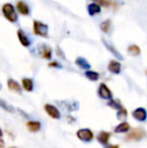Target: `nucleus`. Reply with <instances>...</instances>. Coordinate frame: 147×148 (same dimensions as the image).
Masks as SVG:
<instances>
[{
	"instance_id": "nucleus-1",
	"label": "nucleus",
	"mask_w": 147,
	"mask_h": 148,
	"mask_svg": "<svg viewBox=\"0 0 147 148\" xmlns=\"http://www.w3.org/2000/svg\"><path fill=\"white\" fill-rule=\"evenodd\" d=\"M2 14L11 23H15L18 20V14L15 7L11 3H5L2 6Z\"/></svg>"
},
{
	"instance_id": "nucleus-2",
	"label": "nucleus",
	"mask_w": 147,
	"mask_h": 148,
	"mask_svg": "<svg viewBox=\"0 0 147 148\" xmlns=\"http://www.w3.org/2000/svg\"><path fill=\"white\" fill-rule=\"evenodd\" d=\"M32 27H34V33L37 36L44 37V38L49 37V26H47V24L43 23L39 20H34Z\"/></svg>"
},
{
	"instance_id": "nucleus-3",
	"label": "nucleus",
	"mask_w": 147,
	"mask_h": 148,
	"mask_svg": "<svg viewBox=\"0 0 147 148\" xmlns=\"http://www.w3.org/2000/svg\"><path fill=\"white\" fill-rule=\"evenodd\" d=\"M146 136V132L143 128H135L126 136V140L128 141H138L143 139Z\"/></svg>"
},
{
	"instance_id": "nucleus-4",
	"label": "nucleus",
	"mask_w": 147,
	"mask_h": 148,
	"mask_svg": "<svg viewBox=\"0 0 147 148\" xmlns=\"http://www.w3.org/2000/svg\"><path fill=\"white\" fill-rule=\"evenodd\" d=\"M36 51H37V55L42 58V59H45V60L51 59L53 51H51V47H49L47 45H44V43L38 45L36 47Z\"/></svg>"
},
{
	"instance_id": "nucleus-5",
	"label": "nucleus",
	"mask_w": 147,
	"mask_h": 148,
	"mask_svg": "<svg viewBox=\"0 0 147 148\" xmlns=\"http://www.w3.org/2000/svg\"><path fill=\"white\" fill-rule=\"evenodd\" d=\"M77 137L84 142H90L94 138V134L90 129H80L77 132Z\"/></svg>"
},
{
	"instance_id": "nucleus-6",
	"label": "nucleus",
	"mask_w": 147,
	"mask_h": 148,
	"mask_svg": "<svg viewBox=\"0 0 147 148\" xmlns=\"http://www.w3.org/2000/svg\"><path fill=\"white\" fill-rule=\"evenodd\" d=\"M98 95H99V97L104 100H110L113 98V94H112L111 90L109 89L108 86H107L106 84H104V83L100 84V86H99Z\"/></svg>"
},
{
	"instance_id": "nucleus-7",
	"label": "nucleus",
	"mask_w": 147,
	"mask_h": 148,
	"mask_svg": "<svg viewBox=\"0 0 147 148\" xmlns=\"http://www.w3.org/2000/svg\"><path fill=\"white\" fill-rule=\"evenodd\" d=\"M17 37L19 42L21 43V45H23L24 47H29L31 45V39L30 37L26 34V32L23 29H18L17 30Z\"/></svg>"
},
{
	"instance_id": "nucleus-8",
	"label": "nucleus",
	"mask_w": 147,
	"mask_h": 148,
	"mask_svg": "<svg viewBox=\"0 0 147 148\" xmlns=\"http://www.w3.org/2000/svg\"><path fill=\"white\" fill-rule=\"evenodd\" d=\"M44 110L47 113V115L53 119H59L61 118V113H59V109L55 106L51 105V104H45Z\"/></svg>"
},
{
	"instance_id": "nucleus-9",
	"label": "nucleus",
	"mask_w": 147,
	"mask_h": 148,
	"mask_svg": "<svg viewBox=\"0 0 147 148\" xmlns=\"http://www.w3.org/2000/svg\"><path fill=\"white\" fill-rule=\"evenodd\" d=\"M16 10L19 12L21 15L24 16H28L30 14V8L28 6V4L26 2L22 1V0H19L16 3Z\"/></svg>"
},
{
	"instance_id": "nucleus-10",
	"label": "nucleus",
	"mask_w": 147,
	"mask_h": 148,
	"mask_svg": "<svg viewBox=\"0 0 147 148\" xmlns=\"http://www.w3.org/2000/svg\"><path fill=\"white\" fill-rule=\"evenodd\" d=\"M132 116L135 120L139 122H144L147 118V112L144 108H137L132 112Z\"/></svg>"
},
{
	"instance_id": "nucleus-11",
	"label": "nucleus",
	"mask_w": 147,
	"mask_h": 148,
	"mask_svg": "<svg viewBox=\"0 0 147 148\" xmlns=\"http://www.w3.org/2000/svg\"><path fill=\"white\" fill-rule=\"evenodd\" d=\"M121 69H122V66L118 60H110V62H109V64H108V70L110 73L118 75L121 73Z\"/></svg>"
},
{
	"instance_id": "nucleus-12",
	"label": "nucleus",
	"mask_w": 147,
	"mask_h": 148,
	"mask_svg": "<svg viewBox=\"0 0 147 148\" xmlns=\"http://www.w3.org/2000/svg\"><path fill=\"white\" fill-rule=\"evenodd\" d=\"M7 87L10 91L15 92V93L21 94V92H22V88L19 85V83L16 82V81L13 80V79H8L7 80Z\"/></svg>"
},
{
	"instance_id": "nucleus-13",
	"label": "nucleus",
	"mask_w": 147,
	"mask_h": 148,
	"mask_svg": "<svg viewBox=\"0 0 147 148\" xmlns=\"http://www.w3.org/2000/svg\"><path fill=\"white\" fill-rule=\"evenodd\" d=\"M88 13L91 16H95L97 14L101 13V6L96 2H92L88 5Z\"/></svg>"
},
{
	"instance_id": "nucleus-14",
	"label": "nucleus",
	"mask_w": 147,
	"mask_h": 148,
	"mask_svg": "<svg viewBox=\"0 0 147 148\" xmlns=\"http://www.w3.org/2000/svg\"><path fill=\"white\" fill-rule=\"evenodd\" d=\"M75 62H76L77 66H78L80 69H82V70H90L91 69V64H89L88 60L82 57L77 58L76 60H75Z\"/></svg>"
},
{
	"instance_id": "nucleus-15",
	"label": "nucleus",
	"mask_w": 147,
	"mask_h": 148,
	"mask_svg": "<svg viewBox=\"0 0 147 148\" xmlns=\"http://www.w3.org/2000/svg\"><path fill=\"white\" fill-rule=\"evenodd\" d=\"M110 136L111 135L109 132H106V131H101V132L98 134V136H97V139H98V141L102 145H107L109 142V139H110Z\"/></svg>"
},
{
	"instance_id": "nucleus-16",
	"label": "nucleus",
	"mask_w": 147,
	"mask_h": 148,
	"mask_svg": "<svg viewBox=\"0 0 147 148\" xmlns=\"http://www.w3.org/2000/svg\"><path fill=\"white\" fill-rule=\"evenodd\" d=\"M26 127H27V129L30 131V132L36 133L40 130L41 124L38 122V121H28V122L26 123Z\"/></svg>"
},
{
	"instance_id": "nucleus-17",
	"label": "nucleus",
	"mask_w": 147,
	"mask_h": 148,
	"mask_svg": "<svg viewBox=\"0 0 147 148\" xmlns=\"http://www.w3.org/2000/svg\"><path fill=\"white\" fill-rule=\"evenodd\" d=\"M22 88L26 92H32L34 91V81L29 78L22 79Z\"/></svg>"
},
{
	"instance_id": "nucleus-18",
	"label": "nucleus",
	"mask_w": 147,
	"mask_h": 148,
	"mask_svg": "<svg viewBox=\"0 0 147 148\" xmlns=\"http://www.w3.org/2000/svg\"><path fill=\"white\" fill-rule=\"evenodd\" d=\"M85 77H86L88 80L92 81V82H96V81H98L99 78H100V75H99V73L95 72V71L87 70L86 73H85Z\"/></svg>"
},
{
	"instance_id": "nucleus-19",
	"label": "nucleus",
	"mask_w": 147,
	"mask_h": 148,
	"mask_svg": "<svg viewBox=\"0 0 147 148\" xmlns=\"http://www.w3.org/2000/svg\"><path fill=\"white\" fill-rule=\"evenodd\" d=\"M103 43H104V45L107 47V49H108L110 53H113V56H115L117 59H119V60H123V58H122V56H121V53H119V51H117V49H115V47H113V45H109V43H107V41L105 40V39H103Z\"/></svg>"
},
{
	"instance_id": "nucleus-20",
	"label": "nucleus",
	"mask_w": 147,
	"mask_h": 148,
	"mask_svg": "<svg viewBox=\"0 0 147 148\" xmlns=\"http://www.w3.org/2000/svg\"><path fill=\"white\" fill-rule=\"evenodd\" d=\"M130 130V125L127 122H122L120 123L118 126H116L115 132L116 133H126Z\"/></svg>"
},
{
	"instance_id": "nucleus-21",
	"label": "nucleus",
	"mask_w": 147,
	"mask_h": 148,
	"mask_svg": "<svg viewBox=\"0 0 147 148\" xmlns=\"http://www.w3.org/2000/svg\"><path fill=\"white\" fill-rule=\"evenodd\" d=\"M96 3H98L99 5L102 7H115L116 5V2L115 1H112V0H94Z\"/></svg>"
},
{
	"instance_id": "nucleus-22",
	"label": "nucleus",
	"mask_w": 147,
	"mask_h": 148,
	"mask_svg": "<svg viewBox=\"0 0 147 148\" xmlns=\"http://www.w3.org/2000/svg\"><path fill=\"white\" fill-rule=\"evenodd\" d=\"M128 53L131 56H133V57H138V56L141 53V49H140V47H138V45H132L128 47Z\"/></svg>"
},
{
	"instance_id": "nucleus-23",
	"label": "nucleus",
	"mask_w": 147,
	"mask_h": 148,
	"mask_svg": "<svg viewBox=\"0 0 147 148\" xmlns=\"http://www.w3.org/2000/svg\"><path fill=\"white\" fill-rule=\"evenodd\" d=\"M0 108H2L5 111L9 112V113H14L15 112V109H14L12 106H10L9 104H7V102H5L4 100L0 99Z\"/></svg>"
},
{
	"instance_id": "nucleus-24",
	"label": "nucleus",
	"mask_w": 147,
	"mask_h": 148,
	"mask_svg": "<svg viewBox=\"0 0 147 148\" xmlns=\"http://www.w3.org/2000/svg\"><path fill=\"white\" fill-rule=\"evenodd\" d=\"M100 28L103 32L108 33L111 29V19H106L100 24Z\"/></svg>"
},
{
	"instance_id": "nucleus-25",
	"label": "nucleus",
	"mask_w": 147,
	"mask_h": 148,
	"mask_svg": "<svg viewBox=\"0 0 147 148\" xmlns=\"http://www.w3.org/2000/svg\"><path fill=\"white\" fill-rule=\"evenodd\" d=\"M107 105H108L109 107L115 109V110H119L120 108L122 107V104L119 102V100H113V99L109 100V102H108V104H107Z\"/></svg>"
},
{
	"instance_id": "nucleus-26",
	"label": "nucleus",
	"mask_w": 147,
	"mask_h": 148,
	"mask_svg": "<svg viewBox=\"0 0 147 148\" xmlns=\"http://www.w3.org/2000/svg\"><path fill=\"white\" fill-rule=\"evenodd\" d=\"M126 117H127V110L122 106L119 110H117V118L119 120H124Z\"/></svg>"
},
{
	"instance_id": "nucleus-27",
	"label": "nucleus",
	"mask_w": 147,
	"mask_h": 148,
	"mask_svg": "<svg viewBox=\"0 0 147 148\" xmlns=\"http://www.w3.org/2000/svg\"><path fill=\"white\" fill-rule=\"evenodd\" d=\"M49 66H51V68H57V69H62L63 66H62L61 64H59L57 62H51L49 64Z\"/></svg>"
},
{
	"instance_id": "nucleus-28",
	"label": "nucleus",
	"mask_w": 147,
	"mask_h": 148,
	"mask_svg": "<svg viewBox=\"0 0 147 148\" xmlns=\"http://www.w3.org/2000/svg\"><path fill=\"white\" fill-rule=\"evenodd\" d=\"M2 137H3V131H2L1 128H0V148L4 147V140Z\"/></svg>"
},
{
	"instance_id": "nucleus-29",
	"label": "nucleus",
	"mask_w": 147,
	"mask_h": 148,
	"mask_svg": "<svg viewBox=\"0 0 147 148\" xmlns=\"http://www.w3.org/2000/svg\"><path fill=\"white\" fill-rule=\"evenodd\" d=\"M106 148H119V145H109Z\"/></svg>"
},
{
	"instance_id": "nucleus-30",
	"label": "nucleus",
	"mask_w": 147,
	"mask_h": 148,
	"mask_svg": "<svg viewBox=\"0 0 147 148\" xmlns=\"http://www.w3.org/2000/svg\"><path fill=\"white\" fill-rule=\"evenodd\" d=\"M10 148H14V147H10Z\"/></svg>"
}]
</instances>
